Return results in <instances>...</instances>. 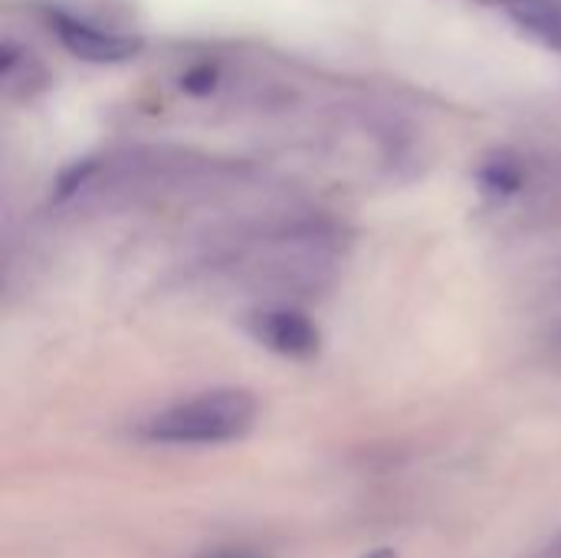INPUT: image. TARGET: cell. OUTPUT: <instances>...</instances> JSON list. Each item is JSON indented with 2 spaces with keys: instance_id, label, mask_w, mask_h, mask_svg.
I'll list each match as a JSON object with an SVG mask.
<instances>
[{
  "instance_id": "cell-8",
  "label": "cell",
  "mask_w": 561,
  "mask_h": 558,
  "mask_svg": "<svg viewBox=\"0 0 561 558\" xmlns=\"http://www.w3.org/2000/svg\"><path fill=\"white\" fill-rule=\"evenodd\" d=\"M201 558H263L256 556V553H250V549H217V553H207V556Z\"/></svg>"
},
{
  "instance_id": "cell-7",
  "label": "cell",
  "mask_w": 561,
  "mask_h": 558,
  "mask_svg": "<svg viewBox=\"0 0 561 558\" xmlns=\"http://www.w3.org/2000/svg\"><path fill=\"white\" fill-rule=\"evenodd\" d=\"M181 86H184L187 92H210V86H214V69L197 66V69H191V72L181 79Z\"/></svg>"
},
{
  "instance_id": "cell-5",
  "label": "cell",
  "mask_w": 561,
  "mask_h": 558,
  "mask_svg": "<svg viewBox=\"0 0 561 558\" xmlns=\"http://www.w3.org/2000/svg\"><path fill=\"white\" fill-rule=\"evenodd\" d=\"M0 79H3L7 95L30 99L36 89H43L46 72H43V66L33 59L30 49H23V46H16V43L7 39V43L0 46Z\"/></svg>"
},
{
  "instance_id": "cell-9",
  "label": "cell",
  "mask_w": 561,
  "mask_h": 558,
  "mask_svg": "<svg viewBox=\"0 0 561 558\" xmlns=\"http://www.w3.org/2000/svg\"><path fill=\"white\" fill-rule=\"evenodd\" d=\"M365 558H398V553L394 549H375V553H368Z\"/></svg>"
},
{
  "instance_id": "cell-4",
  "label": "cell",
  "mask_w": 561,
  "mask_h": 558,
  "mask_svg": "<svg viewBox=\"0 0 561 558\" xmlns=\"http://www.w3.org/2000/svg\"><path fill=\"white\" fill-rule=\"evenodd\" d=\"M519 33L561 49V0H490Z\"/></svg>"
},
{
  "instance_id": "cell-1",
  "label": "cell",
  "mask_w": 561,
  "mask_h": 558,
  "mask_svg": "<svg viewBox=\"0 0 561 558\" xmlns=\"http://www.w3.org/2000/svg\"><path fill=\"white\" fill-rule=\"evenodd\" d=\"M256 421V398L243 388H217L178 401L141 424V437L154 444H227L243 437Z\"/></svg>"
},
{
  "instance_id": "cell-3",
  "label": "cell",
  "mask_w": 561,
  "mask_h": 558,
  "mask_svg": "<svg viewBox=\"0 0 561 558\" xmlns=\"http://www.w3.org/2000/svg\"><path fill=\"white\" fill-rule=\"evenodd\" d=\"M253 335L276 355L286 358H312L319 352V329L299 309L276 306L253 316Z\"/></svg>"
},
{
  "instance_id": "cell-6",
  "label": "cell",
  "mask_w": 561,
  "mask_h": 558,
  "mask_svg": "<svg viewBox=\"0 0 561 558\" xmlns=\"http://www.w3.org/2000/svg\"><path fill=\"white\" fill-rule=\"evenodd\" d=\"M477 184L483 194L490 197H510V194H519L523 184H526V168L516 155L510 151H500L493 158H486L480 168H477Z\"/></svg>"
},
{
  "instance_id": "cell-2",
  "label": "cell",
  "mask_w": 561,
  "mask_h": 558,
  "mask_svg": "<svg viewBox=\"0 0 561 558\" xmlns=\"http://www.w3.org/2000/svg\"><path fill=\"white\" fill-rule=\"evenodd\" d=\"M49 26L53 36L59 39V46L85 62H125L135 59L141 53V39L112 26H99L92 20L72 16L66 10H53L49 13Z\"/></svg>"
}]
</instances>
